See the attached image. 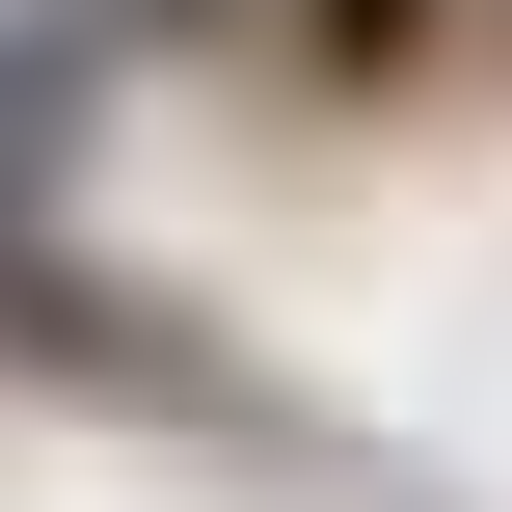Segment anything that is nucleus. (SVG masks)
Returning <instances> with one entry per match:
<instances>
[{
	"mask_svg": "<svg viewBox=\"0 0 512 512\" xmlns=\"http://www.w3.org/2000/svg\"><path fill=\"white\" fill-rule=\"evenodd\" d=\"M54 108H81V27H27V54H0V162H27Z\"/></svg>",
	"mask_w": 512,
	"mask_h": 512,
	"instance_id": "obj_2",
	"label": "nucleus"
},
{
	"mask_svg": "<svg viewBox=\"0 0 512 512\" xmlns=\"http://www.w3.org/2000/svg\"><path fill=\"white\" fill-rule=\"evenodd\" d=\"M432 27H459V0H270V54H297V81H351V108H378V81H432Z\"/></svg>",
	"mask_w": 512,
	"mask_h": 512,
	"instance_id": "obj_1",
	"label": "nucleus"
}]
</instances>
